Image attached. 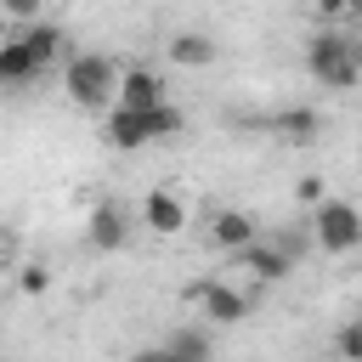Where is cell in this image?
I'll return each instance as SVG.
<instances>
[{"label": "cell", "instance_id": "cell-1", "mask_svg": "<svg viewBox=\"0 0 362 362\" xmlns=\"http://www.w3.org/2000/svg\"><path fill=\"white\" fill-rule=\"evenodd\" d=\"M181 130H187V113L170 107V102H164V107H119V102H113V113H107V124H102L107 147H119V153L170 141V136H181Z\"/></svg>", "mask_w": 362, "mask_h": 362}, {"label": "cell", "instance_id": "cell-2", "mask_svg": "<svg viewBox=\"0 0 362 362\" xmlns=\"http://www.w3.org/2000/svg\"><path fill=\"white\" fill-rule=\"evenodd\" d=\"M305 74L317 85H328V90H351V85H362V45L334 34V28H322L305 45Z\"/></svg>", "mask_w": 362, "mask_h": 362}, {"label": "cell", "instance_id": "cell-3", "mask_svg": "<svg viewBox=\"0 0 362 362\" xmlns=\"http://www.w3.org/2000/svg\"><path fill=\"white\" fill-rule=\"evenodd\" d=\"M62 90L74 107H107V102H119V68L96 51H79L62 68Z\"/></svg>", "mask_w": 362, "mask_h": 362}, {"label": "cell", "instance_id": "cell-4", "mask_svg": "<svg viewBox=\"0 0 362 362\" xmlns=\"http://www.w3.org/2000/svg\"><path fill=\"white\" fill-rule=\"evenodd\" d=\"M311 238L322 255H356L362 249V209L345 198H322L311 215Z\"/></svg>", "mask_w": 362, "mask_h": 362}, {"label": "cell", "instance_id": "cell-5", "mask_svg": "<svg viewBox=\"0 0 362 362\" xmlns=\"http://www.w3.org/2000/svg\"><path fill=\"white\" fill-rule=\"evenodd\" d=\"M192 300H198V311H204L215 328H232V322H243V317H249V294H243V288H232V283H221V277L192 283Z\"/></svg>", "mask_w": 362, "mask_h": 362}, {"label": "cell", "instance_id": "cell-6", "mask_svg": "<svg viewBox=\"0 0 362 362\" xmlns=\"http://www.w3.org/2000/svg\"><path fill=\"white\" fill-rule=\"evenodd\" d=\"M85 243L96 249V255H113V249H124L130 243V215H124V204H96L90 209V221H85Z\"/></svg>", "mask_w": 362, "mask_h": 362}, {"label": "cell", "instance_id": "cell-7", "mask_svg": "<svg viewBox=\"0 0 362 362\" xmlns=\"http://www.w3.org/2000/svg\"><path fill=\"white\" fill-rule=\"evenodd\" d=\"M141 226L158 232V238H175V232L187 226V204H181L170 187H153V192L141 198Z\"/></svg>", "mask_w": 362, "mask_h": 362}, {"label": "cell", "instance_id": "cell-8", "mask_svg": "<svg viewBox=\"0 0 362 362\" xmlns=\"http://www.w3.org/2000/svg\"><path fill=\"white\" fill-rule=\"evenodd\" d=\"M255 238H260L255 215H243V209H215V215H209V243H215V249L238 255V249H249Z\"/></svg>", "mask_w": 362, "mask_h": 362}, {"label": "cell", "instance_id": "cell-9", "mask_svg": "<svg viewBox=\"0 0 362 362\" xmlns=\"http://www.w3.org/2000/svg\"><path fill=\"white\" fill-rule=\"evenodd\" d=\"M164 79L158 68H124L119 74V107H164Z\"/></svg>", "mask_w": 362, "mask_h": 362}, {"label": "cell", "instance_id": "cell-10", "mask_svg": "<svg viewBox=\"0 0 362 362\" xmlns=\"http://www.w3.org/2000/svg\"><path fill=\"white\" fill-rule=\"evenodd\" d=\"M238 266H243L249 277H260V283H283V277L294 272V260H288L277 243H260V238H255L249 249H238Z\"/></svg>", "mask_w": 362, "mask_h": 362}, {"label": "cell", "instance_id": "cell-11", "mask_svg": "<svg viewBox=\"0 0 362 362\" xmlns=\"http://www.w3.org/2000/svg\"><path fill=\"white\" fill-rule=\"evenodd\" d=\"M266 124H272V136H277V141H288V147H305V141H317V130H322V113H317V107H283V113H272Z\"/></svg>", "mask_w": 362, "mask_h": 362}, {"label": "cell", "instance_id": "cell-12", "mask_svg": "<svg viewBox=\"0 0 362 362\" xmlns=\"http://www.w3.org/2000/svg\"><path fill=\"white\" fill-rule=\"evenodd\" d=\"M164 51H170V62H175V68H209V62H215V40H209V34H198V28H175Z\"/></svg>", "mask_w": 362, "mask_h": 362}, {"label": "cell", "instance_id": "cell-13", "mask_svg": "<svg viewBox=\"0 0 362 362\" xmlns=\"http://www.w3.org/2000/svg\"><path fill=\"white\" fill-rule=\"evenodd\" d=\"M0 79H6V85H28V79H40V62H34V51H28L23 34H11V40L0 45Z\"/></svg>", "mask_w": 362, "mask_h": 362}, {"label": "cell", "instance_id": "cell-14", "mask_svg": "<svg viewBox=\"0 0 362 362\" xmlns=\"http://www.w3.org/2000/svg\"><path fill=\"white\" fill-rule=\"evenodd\" d=\"M23 40H28V51H34V62H40V74L62 57V45H68V34L57 28V23H28L23 28Z\"/></svg>", "mask_w": 362, "mask_h": 362}, {"label": "cell", "instance_id": "cell-15", "mask_svg": "<svg viewBox=\"0 0 362 362\" xmlns=\"http://www.w3.org/2000/svg\"><path fill=\"white\" fill-rule=\"evenodd\" d=\"M164 345H170L181 362H209V356H215V345H209V328H198V322H181V328H175Z\"/></svg>", "mask_w": 362, "mask_h": 362}, {"label": "cell", "instance_id": "cell-16", "mask_svg": "<svg viewBox=\"0 0 362 362\" xmlns=\"http://www.w3.org/2000/svg\"><path fill=\"white\" fill-rule=\"evenodd\" d=\"M272 243H277L288 260H300L305 249H317V238H311V221H305V226H283V232H272Z\"/></svg>", "mask_w": 362, "mask_h": 362}, {"label": "cell", "instance_id": "cell-17", "mask_svg": "<svg viewBox=\"0 0 362 362\" xmlns=\"http://www.w3.org/2000/svg\"><path fill=\"white\" fill-rule=\"evenodd\" d=\"M334 351H339V356H362V317H351V322L334 334Z\"/></svg>", "mask_w": 362, "mask_h": 362}, {"label": "cell", "instance_id": "cell-18", "mask_svg": "<svg viewBox=\"0 0 362 362\" xmlns=\"http://www.w3.org/2000/svg\"><path fill=\"white\" fill-rule=\"evenodd\" d=\"M294 198H300V204H311V209H317V204H322V198H328V187H322V175H300V187H294Z\"/></svg>", "mask_w": 362, "mask_h": 362}, {"label": "cell", "instance_id": "cell-19", "mask_svg": "<svg viewBox=\"0 0 362 362\" xmlns=\"http://www.w3.org/2000/svg\"><path fill=\"white\" fill-rule=\"evenodd\" d=\"M17 283H23V294H45V288H51V272H45V266H23Z\"/></svg>", "mask_w": 362, "mask_h": 362}, {"label": "cell", "instance_id": "cell-20", "mask_svg": "<svg viewBox=\"0 0 362 362\" xmlns=\"http://www.w3.org/2000/svg\"><path fill=\"white\" fill-rule=\"evenodd\" d=\"M130 362H181V356H175L170 345H141V351H136Z\"/></svg>", "mask_w": 362, "mask_h": 362}, {"label": "cell", "instance_id": "cell-21", "mask_svg": "<svg viewBox=\"0 0 362 362\" xmlns=\"http://www.w3.org/2000/svg\"><path fill=\"white\" fill-rule=\"evenodd\" d=\"M6 6V17H34L40 11V0H0Z\"/></svg>", "mask_w": 362, "mask_h": 362}, {"label": "cell", "instance_id": "cell-22", "mask_svg": "<svg viewBox=\"0 0 362 362\" xmlns=\"http://www.w3.org/2000/svg\"><path fill=\"white\" fill-rule=\"evenodd\" d=\"M305 6H311V11H317V17H339V11H351V6H345V0H305Z\"/></svg>", "mask_w": 362, "mask_h": 362}, {"label": "cell", "instance_id": "cell-23", "mask_svg": "<svg viewBox=\"0 0 362 362\" xmlns=\"http://www.w3.org/2000/svg\"><path fill=\"white\" fill-rule=\"evenodd\" d=\"M345 6H351V11H362V0H345Z\"/></svg>", "mask_w": 362, "mask_h": 362}, {"label": "cell", "instance_id": "cell-24", "mask_svg": "<svg viewBox=\"0 0 362 362\" xmlns=\"http://www.w3.org/2000/svg\"><path fill=\"white\" fill-rule=\"evenodd\" d=\"M339 362H362V356H339Z\"/></svg>", "mask_w": 362, "mask_h": 362}]
</instances>
